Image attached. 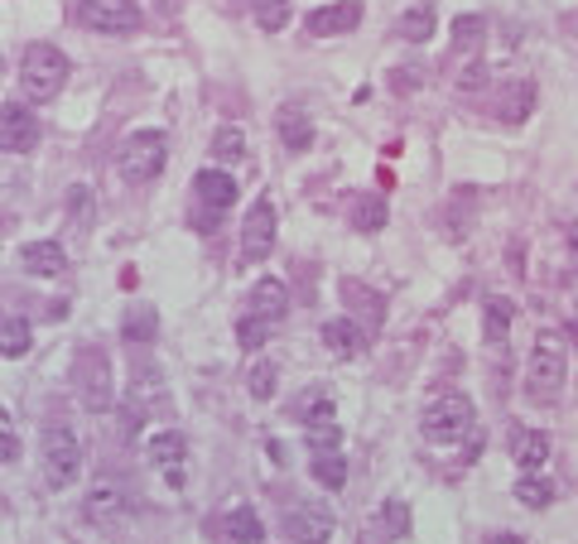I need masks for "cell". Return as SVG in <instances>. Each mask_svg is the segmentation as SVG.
Masks as SVG:
<instances>
[{"mask_svg": "<svg viewBox=\"0 0 578 544\" xmlns=\"http://www.w3.org/2000/svg\"><path fill=\"white\" fill-rule=\"evenodd\" d=\"M144 458H150V467H159L169 482H183V458H188V444L179 429H165L150 438V448H144Z\"/></svg>", "mask_w": 578, "mask_h": 544, "instance_id": "8fae6325", "label": "cell"}, {"mask_svg": "<svg viewBox=\"0 0 578 544\" xmlns=\"http://www.w3.org/2000/svg\"><path fill=\"white\" fill-rule=\"evenodd\" d=\"M396 34H400V39H410V43L434 39V6H429V0H419L415 10H405V14H400Z\"/></svg>", "mask_w": 578, "mask_h": 544, "instance_id": "44dd1931", "label": "cell"}, {"mask_svg": "<svg viewBox=\"0 0 578 544\" xmlns=\"http://www.w3.org/2000/svg\"><path fill=\"white\" fill-rule=\"evenodd\" d=\"M275 376H280V372H275V362H256V366H251L246 386H251L256 400H270V395H275Z\"/></svg>", "mask_w": 578, "mask_h": 544, "instance_id": "1f68e13d", "label": "cell"}, {"mask_svg": "<svg viewBox=\"0 0 578 544\" xmlns=\"http://www.w3.org/2000/svg\"><path fill=\"white\" fill-rule=\"evenodd\" d=\"M231 6H256V0H231Z\"/></svg>", "mask_w": 578, "mask_h": 544, "instance_id": "f35d334b", "label": "cell"}, {"mask_svg": "<svg viewBox=\"0 0 578 544\" xmlns=\"http://www.w3.org/2000/svg\"><path fill=\"white\" fill-rule=\"evenodd\" d=\"M20 266L29 275H63L68 270V251L58 241H29V246H20Z\"/></svg>", "mask_w": 578, "mask_h": 544, "instance_id": "e0dca14e", "label": "cell"}, {"mask_svg": "<svg viewBox=\"0 0 578 544\" xmlns=\"http://www.w3.org/2000/svg\"><path fill=\"white\" fill-rule=\"evenodd\" d=\"M78 386H82V400L92 409L111 405V380H107V362H101V352H82L78 357Z\"/></svg>", "mask_w": 578, "mask_h": 544, "instance_id": "7c38bea8", "label": "cell"}, {"mask_svg": "<svg viewBox=\"0 0 578 544\" xmlns=\"http://www.w3.org/2000/svg\"><path fill=\"white\" fill-rule=\"evenodd\" d=\"M256 24L275 34V29L289 24V0H256Z\"/></svg>", "mask_w": 578, "mask_h": 544, "instance_id": "4dcf8cb0", "label": "cell"}, {"mask_svg": "<svg viewBox=\"0 0 578 544\" xmlns=\"http://www.w3.org/2000/svg\"><path fill=\"white\" fill-rule=\"evenodd\" d=\"M477 34H482V20H477V14H462V20H454V39H458V49H468V43H477Z\"/></svg>", "mask_w": 578, "mask_h": 544, "instance_id": "836d02e7", "label": "cell"}, {"mask_svg": "<svg viewBox=\"0 0 578 544\" xmlns=\"http://www.w3.org/2000/svg\"><path fill=\"white\" fill-rule=\"evenodd\" d=\"M78 473H82V444H78V434L63 429V424L43 429V477H49L53 487H72Z\"/></svg>", "mask_w": 578, "mask_h": 544, "instance_id": "5b68a950", "label": "cell"}, {"mask_svg": "<svg viewBox=\"0 0 578 544\" xmlns=\"http://www.w3.org/2000/svg\"><path fill=\"white\" fill-rule=\"evenodd\" d=\"M222 535L231 544H256V540H266V525H260V516L251 506H231L227 521H222Z\"/></svg>", "mask_w": 578, "mask_h": 544, "instance_id": "ac0fdd59", "label": "cell"}, {"mask_svg": "<svg viewBox=\"0 0 578 544\" xmlns=\"http://www.w3.org/2000/svg\"><path fill=\"white\" fill-rule=\"evenodd\" d=\"M34 145H39V116L20 107V101H6V107H0V150L29 155Z\"/></svg>", "mask_w": 578, "mask_h": 544, "instance_id": "ba28073f", "label": "cell"}, {"mask_svg": "<svg viewBox=\"0 0 578 544\" xmlns=\"http://www.w3.org/2000/svg\"><path fill=\"white\" fill-rule=\"evenodd\" d=\"M381 521H386V531L396 535V540H405V535H410V511H405V502H386Z\"/></svg>", "mask_w": 578, "mask_h": 544, "instance_id": "d6a6232c", "label": "cell"}, {"mask_svg": "<svg viewBox=\"0 0 578 544\" xmlns=\"http://www.w3.org/2000/svg\"><path fill=\"white\" fill-rule=\"evenodd\" d=\"M78 24L97 29V34H136L140 6L136 0H78Z\"/></svg>", "mask_w": 578, "mask_h": 544, "instance_id": "8992f818", "label": "cell"}, {"mask_svg": "<svg viewBox=\"0 0 578 544\" xmlns=\"http://www.w3.org/2000/svg\"><path fill=\"white\" fill-rule=\"evenodd\" d=\"M309 429V453H332L342 444V429L332 419H313V424H303Z\"/></svg>", "mask_w": 578, "mask_h": 544, "instance_id": "f1b7e54d", "label": "cell"}, {"mask_svg": "<svg viewBox=\"0 0 578 544\" xmlns=\"http://www.w3.org/2000/svg\"><path fill=\"white\" fill-rule=\"evenodd\" d=\"M155 333H159V314L150 304H136L126 314V323H121V337L130 347H144V343H155Z\"/></svg>", "mask_w": 578, "mask_h": 544, "instance_id": "ffe728a7", "label": "cell"}, {"mask_svg": "<svg viewBox=\"0 0 578 544\" xmlns=\"http://www.w3.org/2000/svg\"><path fill=\"white\" fill-rule=\"evenodd\" d=\"M169 165V140L159 136V130H136L126 145H121V174L126 184H155L159 174Z\"/></svg>", "mask_w": 578, "mask_h": 544, "instance_id": "277c9868", "label": "cell"}, {"mask_svg": "<svg viewBox=\"0 0 578 544\" xmlns=\"http://www.w3.org/2000/svg\"><path fill=\"white\" fill-rule=\"evenodd\" d=\"M6 424H10V415H6V409H0V429H6Z\"/></svg>", "mask_w": 578, "mask_h": 544, "instance_id": "74e56055", "label": "cell"}, {"mask_svg": "<svg viewBox=\"0 0 578 544\" xmlns=\"http://www.w3.org/2000/svg\"><path fill=\"white\" fill-rule=\"evenodd\" d=\"M130 516V502L121 492H111V487H97L92 496H87V521L101 525V531H121Z\"/></svg>", "mask_w": 578, "mask_h": 544, "instance_id": "9a60e30c", "label": "cell"}, {"mask_svg": "<svg viewBox=\"0 0 578 544\" xmlns=\"http://www.w3.org/2000/svg\"><path fill=\"white\" fill-rule=\"evenodd\" d=\"M295 419H299V424L332 419V395H328V386H313V390H303L299 400H295Z\"/></svg>", "mask_w": 578, "mask_h": 544, "instance_id": "7402d4cb", "label": "cell"}, {"mask_svg": "<svg viewBox=\"0 0 578 544\" xmlns=\"http://www.w3.org/2000/svg\"><path fill=\"white\" fill-rule=\"evenodd\" d=\"M313 477L323 482L328 492H342L347 487V463H342V453L332 448V453H313Z\"/></svg>", "mask_w": 578, "mask_h": 544, "instance_id": "603a6c76", "label": "cell"}, {"mask_svg": "<svg viewBox=\"0 0 578 544\" xmlns=\"http://www.w3.org/2000/svg\"><path fill=\"white\" fill-rule=\"evenodd\" d=\"M516 496H520L526 506L545 511L549 502H555V482H545V477H520V482H516Z\"/></svg>", "mask_w": 578, "mask_h": 544, "instance_id": "83f0119b", "label": "cell"}, {"mask_svg": "<svg viewBox=\"0 0 578 544\" xmlns=\"http://www.w3.org/2000/svg\"><path fill=\"white\" fill-rule=\"evenodd\" d=\"M246 308H251V314H246V318L266 323V328L275 333V328H280V323L289 318V289H285L275 275H266V279H256V289H251V304H246Z\"/></svg>", "mask_w": 578, "mask_h": 544, "instance_id": "30bf717a", "label": "cell"}, {"mask_svg": "<svg viewBox=\"0 0 578 544\" xmlns=\"http://www.w3.org/2000/svg\"><path fill=\"white\" fill-rule=\"evenodd\" d=\"M564 372H569V362H564V343L555 333H540L535 337V352H530V372H526L530 400L555 405L559 390H564Z\"/></svg>", "mask_w": 578, "mask_h": 544, "instance_id": "3957f363", "label": "cell"}, {"mask_svg": "<svg viewBox=\"0 0 578 544\" xmlns=\"http://www.w3.org/2000/svg\"><path fill=\"white\" fill-rule=\"evenodd\" d=\"M367 343V337H361V328L352 318H332V323H323V347L332 352V357H352V352Z\"/></svg>", "mask_w": 578, "mask_h": 544, "instance_id": "d6986e66", "label": "cell"}, {"mask_svg": "<svg viewBox=\"0 0 578 544\" xmlns=\"http://www.w3.org/2000/svg\"><path fill=\"white\" fill-rule=\"evenodd\" d=\"M212 155L222 159V165H237V159H246V136L241 130H217V140H212Z\"/></svg>", "mask_w": 578, "mask_h": 544, "instance_id": "f546056e", "label": "cell"}, {"mask_svg": "<svg viewBox=\"0 0 578 544\" xmlns=\"http://www.w3.org/2000/svg\"><path fill=\"white\" fill-rule=\"evenodd\" d=\"M516 318V304L511 299H487V343H501L506 328Z\"/></svg>", "mask_w": 578, "mask_h": 544, "instance_id": "4316f807", "label": "cell"}, {"mask_svg": "<svg viewBox=\"0 0 578 544\" xmlns=\"http://www.w3.org/2000/svg\"><path fill=\"white\" fill-rule=\"evenodd\" d=\"M472 424H477V409H472V400L462 390L434 395V400L425 405V415H419V429H425V438H429V444H444V448L462 444V438L472 434Z\"/></svg>", "mask_w": 578, "mask_h": 544, "instance_id": "6da1fadb", "label": "cell"}, {"mask_svg": "<svg viewBox=\"0 0 578 544\" xmlns=\"http://www.w3.org/2000/svg\"><path fill=\"white\" fill-rule=\"evenodd\" d=\"M193 194L202 208H212V217H222L231 202H237V184H231V174H222V169H198Z\"/></svg>", "mask_w": 578, "mask_h": 544, "instance_id": "5bb4252c", "label": "cell"}, {"mask_svg": "<svg viewBox=\"0 0 578 544\" xmlns=\"http://www.w3.org/2000/svg\"><path fill=\"white\" fill-rule=\"evenodd\" d=\"M68 53L63 49H53V43H29L24 49V63H20V92L29 101H53L58 92H63V82H68Z\"/></svg>", "mask_w": 578, "mask_h": 544, "instance_id": "7a4b0ae2", "label": "cell"}, {"mask_svg": "<svg viewBox=\"0 0 578 544\" xmlns=\"http://www.w3.org/2000/svg\"><path fill=\"white\" fill-rule=\"evenodd\" d=\"M270 251H275V208H270V198H256V208L241 227V256L251 266H260Z\"/></svg>", "mask_w": 578, "mask_h": 544, "instance_id": "9c48e42d", "label": "cell"}, {"mask_svg": "<svg viewBox=\"0 0 578 544\" xmlns=\"http://www.w3.org/2000/svg\"><path fill=\"white\" fill-rule=\"evenodd\" d=\"M0 323H6V314H0Z\"/></svg>", "mask_w": 578, "mask_h": 544, "instance_id": "ab89813d", "label": "cell"}, {"mask_svg": "<svg viewBox=\"0 0 578 544\" xmlns=\"http://www.w3.org/2000/svg\"><path fill=\"white\" fill-rule=\"evenodd\" d=\"M237 333H241L246 347H266V337H270V328H266V323H256V318H241Z\"/></svg>", "mask_w": 578, "mask_h": 544, "instance_id": "e575fe53", "label": "cell"}, {"mask_svg": "<svg viewBox=\"0 0 578 544\" xmlns=\"http://www.w3.org/2000/svg\"><path fill=\"white\" fill-rule=\"evenodd\" d=\"M549 448L555 444H549L545 429H516L511 434V458L526 467V473H540V467L549 463Z\"/></svg>", "mask_w": 578, "mask_h": 544, "instance_id": "2e32d148", "label": "cell"}, {"mask_svg": "<svg viewBox=\"0 0 578 544\" xmlns=\"http://www.w3.org/2000/svg\"><path fill=\"white\" fill-rule=\"evenodd\" d=\"M487 544H526L520 535H497V540H487Z\"/></svg>", "mask_w": 578, "mask_h": 544, "instance_id": "8d00e7d4", "label": "cell"}, {"mask_svg": "<svg viewBox=\"0 0 578 544\" xmlns=\"http://www.w3.org/2000/svg\"><path fill=\"white\" fill-rule=\"evenodd\" d=\"M332 531H338V516L323 502H299L285 511V535L295 544H328Z\"/></svg>", "mask_w": 578, "mask_h": 544, "instance_id": "52a82bcc", "label": "cell"}, {"mask_svg": "<svg viewBox=\"0 0 578 544\" xmlns=\"http://www.w3.org/2000/svg\"><path fill=\"white\" fill-rule=\"evenodd\" d=\"M280 140L289 145V150H309V145H313L309 116H303V111H285V116H280Z\"/></svg>", "mask_w": 578, "mask_h": 544, "instance_id": "d4e9b609", "label": "cell"}, {"mask_svg": "<svg viewBox=\"0 0 578 544\" xmlns=\"http://www.w3.org/2000/svg\"><path fill=\"white\" fill-rule=\"evenodd\" d=\"M29 352V323L6 318L0 323V357H24Z\"/></svg>", "mask_w": 578, "mask_h": 544, "instance_id": "484cf974", "label": "cell"}, {"mask_svg": "<svg viewBox=\"0 0 578 544\" xmlns=\"http://www.w3.org/2000/svg\"><path fill=\"white\" fill-rule=\"evenodd\" d=\"M14 453H20V438H14L10 429H0V467H6V463L14 458Z\"/></svg>", "mask_w": 578, "mask_h": 544, "instance_id": "d590c367", "label": "cell"}, {"mask_svg": "<svg viewBox=\"0 0 578 544\" xmlns=\"http://www.w3.org/2000/svg\"><path fill=\"white\" fill-rule=\"evenodd\" d=\"M352 227H357V231H381V227H386V198H381V194L357 198V202H352Z\"/></svg>", "mask_w": 578, "mask_h": 544, "instance_id": "cb8c5ba5", "label": "cell"}, {"mask_svg": "<svg viewBox=\"0 0 578 544\" xmlns=\"http://www.w3.org/2000/svg\"><path fill=\"white\" fill-rule=\"evenodd\" d=\"M361 24V6L357 0H338V6H323L309 14V34L313 39H332V34H347V29Z\"/></svg>", "mask_w": 578, "mask_h": 544, "instance_id": "4fadbf2b", "label": "cell"}]
</instances>
